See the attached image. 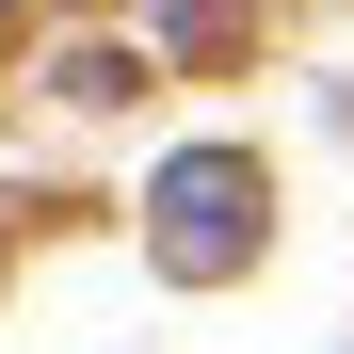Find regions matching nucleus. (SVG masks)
<instances>
[{
	"instance_id": "1",
	"label": "nucleus",
	"mask_w": 354,
	"mask_h": 354,
	"mask_svg": "<svg viewBox=\"0 0 354 354\" xmlns=\"http://www.w3.org/2000/svg\"><path fill=\"white\" fill-rule=\"evenodd\" d=\"M242 209H258V177H242V161H177V177H161V242L194 258V274H209V258H242Z\"/></svg>"
}]
</instances>
